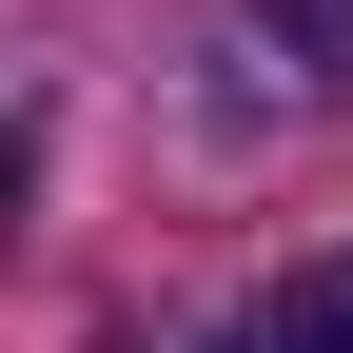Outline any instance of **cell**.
Instances as JSON below:
<instances>
[{
    "instance_id": "1",
    "label": "cell",
    "mask_w": 353,
    "mask_h": 353,
    "mask_svg": "<svg viewBox=\"0 0 353 353\" xmlns=\"http://www.w3.org/2000/svg\"><path fill=\"white\" fill-rule=\"evenodd\" d=\"M216 353H353V275H314V294H255Z\"/></svg>"
}]
</instances>
